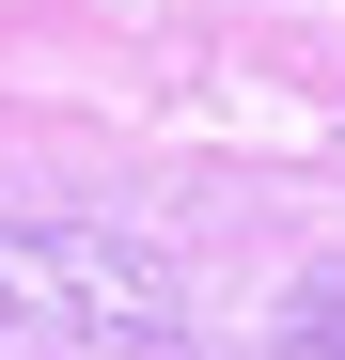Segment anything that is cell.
I'll return each mask as SVG.
<instances>
[{"label": "cell", "instance_id": "1", "mask_svg": "<svg viewBox=\"0 0 345 360\" xmlns=\"http://www.w3.org/2000/svg\"><path fill=\"white\" fill-rule=\"evenodd\" d=\"M0 360H189V314L126 235L16 219L0 235Z\"/></svg>", "mask_w": 345, "mask_h": 360}]
</instances>
